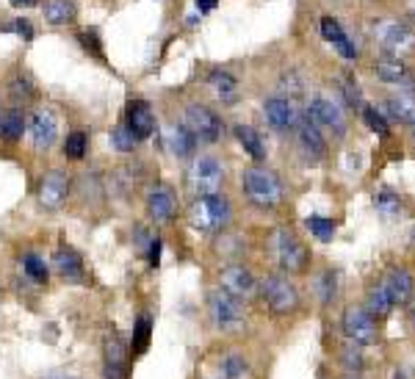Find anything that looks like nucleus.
<instances>
[{
	"instance_id": "nucleus-22",
	"label": "nucleus",
	"mask_w": 415,
	"mask_h": 379,
	"mask_svg": "<svg viewBox=\"0 0 415 379\" xmlns=\"http://www.w3.org/2000/svg\"><path fill=\"white\" fill-rule=\"evenodd\" d=\"M166 144H169V152L175 158H183V161L197 152V139L185 125H172L169 133H166Z\"/></svg>"
},
{
	"instance_id": "nucleus-16",
	"label": "nucleus",
	"mask_w": 415,
	"mask_h": 379,
	"mask_svg": "<svg viewBox=\"0 0 415 379\" xmlns=\"http://www.w3.org/2000/svg\"><path fill=\"white\" fill-rule=\"evenodd\" d=\"M385 291L390 293V299H393V305H410L415 296V277L407 272V269H393V272H388V277H385Z\"/></svg>"
},
{
	"instance_id": "nucleus-32",
	"label": "nucleus",
	"mask_w": 415,
	"mask_h": 379,
	"mask_svg": "<svg viewBox=\"0 0 415 379\" xmlns=\"http://www.w3.org/2000/svg\"><path fill=\"white\" fill-rule=\"evenodd\" d=\"M86 149H89V136H86V131H75V133L67 136V142H64V155H67L70 161H81V158L86 155Z\"/></svg>"
},
{
	"instance_id": "nucleus-30",
	"label": "nucleus",
	"mask_w": 415,
	"mask_h": 379,
	"mask_svg": "<svg viewBox=\"0 0 415 379\" xmlns=\"http://www.w3.org/2000/svg\"><path fill=\"white\" fill-rule=\"evenodd\" d=\"M222 377L225 379H249L252 377V368L246 363V357L241 352H230L222 357Z\"/></svg>"
},
{
	"instance_id": "nucleus-15",
	"label": "nucleus",
	"mask_w": 415,
	"mask_h": 379,
	"mask_svg": "<svg viewBox=\"0 0 415 379\" xmlns=\"http://www.w3.org/2000/svg\"><path fill=\"white\" fill-rule=\"evenodd\" d=\"M296 131H299V147H302V152L308 158H313V161H322L324 155H327V142H324L322 136V128L305 114V117H299Z\"/></svg>"
},
{
	"instance_id": "nucleus-49",
	"label": "nucleus",
	"mask_w": 415,
	"mask_h": 379,
	"mask_svg": "<svg viewBox=\"0 0 415 379\" xmlns=\"http://www.w3.org/2000/svg\"><path fill=\"white\" fill-rule=\"evenodd\" d=\"M413 327H415V307H413Z\"/></svg>"
},
{
	"instance_id": "nucleus-31",
	"label": "nucleus",
	"mask_w": 415,
	"mask_h": 379,
	"mask_svg": "<svg viewBox=\"0 0 415 379\" xmlns=\"http://www.w3.org/2000/svg\"><path fill=\"white\" fill-rule=\"evenodd\" d=\"M374 205H376V211H379L385 219H393V216L402 211V197H399L396 191L382 189V191H376V197H374Z\"/></svg>"
},
{
	"instance_id": "nucleus-25",
	"label": "nucleus",
	"mask_w": 415,
	"mask_h": 379,
	"mask_svg": "<svg viewBox=\"0 0 415 379\" xmlns=\"http://www.w3.org/2000/svg\"><path fill=\"white\" fill-rule=\"evenodd\" d=\"M385 111L402 122V125H415V97L413 95H399L385 100Z\"/></svg>"
},
{
	"instance_id": "nucleus-9",
	"label": "nucleus",
	"mask_w": 415,
	"mask_h": 379,
	"mask_svg": "<svg viewBox=\"0 0 415 379\" xmlns=\"http://www.w3.org/2000/svg\"><path fill=\"white\" fill-rule=\"evenodd\" d=\"M131 366V354L125 340L117 332H108L103 338V377L105 379H125Z\"/></svg>"
},
{
	"instance_id": "nucleus-19",
	"label": "nucleus",
	"mask_w": 415,
	"mask_h": 379,
	"mask_svg": "<svg viewBox=\"0 0 415 379\" xmlns=\"http://www.w3.org/2000/svg\"><path fill=\"white\" fill-rule=\"evenodd\" d=\"M55 133H58V122H55V114L53 111H37L34 119H31V139L39 149H47L50 144L55 142Z\"/></svg>"
},
{
	"instance_id": "nucleus-8",
	"label": "nucleus",
	"mask_w": 415,
	"mask_h": 379,
	"mask_svg": "<svg viewBox=\"0 0 415 379\" xmlns=\"http://www.w3.org/2000/svg\"><path fill=\"white\" fill-rule=\"evenodd\" d=\"M185 128L194 133L197 142L213 144L222 139V119L216 117V111L197 105V102L185 108Z\"/></svg>"
},
{
	"instance_id": "nucleus-37",
	"label": "nucleus",
	"mask_w": 415,
	"mask_h": 379,
	"mask_svg": "<svg viewBox=\"0 0 415 379\" xmlns=\"http://www.w3.org/2000/svg\"><path fill=\"white\" fill-rule=\"evenodd\" d=\"M111 144H114V149H119V152H133V147L138 144V139L131 133L128 125H119V128H114V133H111Z\"/></svg>"
},
{
	"instance_id": "nucleus-36",
	"label": "nucleus",
	"mask_w": 415,
	"mask_h": 379,
	"mask_svg": "<svg viewBox=\"0 0 415 379\" xmlns=\"http://www.w3.org/2000/svg\"><path fill=\"white\" fill-rule=\"evenodd\" d=\"M150 332H152V324H150V319L147 316H141L136 324V330H133V357L138 354H144L147 352V346H150Z\"/></svg>"
},
{
	"instance_id": "nucleus-10",
	"label": "nucleus",
	"mask_w": 415,
	"mask_h": 379,
	"mask_svg": "<svg viewBox=\"0 0 415 379\" xmlns=\"http://www.w3.org/2000/svg\"><path fill=\"white\" fill-rule=\"evenodd\" d=\"M191 186L199 194H216L225 183V166L213 155H199L191 164Z\"/></svg>"
},
{
	"instance_id": "nucleus-14",
	"label": "nucleus",
	"mask_w": 415,
	"mask_h": 379,
	"mask_svg": "<svg viewBox=\"0 0 415 379\" xmlns=\"http://www.w3.org/2000/svg\"><path fill=\"white\" fill-rule=\"evenodd\" d=\"M222 288L228 293H232L235 299H241V302H246V299H252L258 293V283H255L252 272L238 266V263H232L222 272Z\"/></svg>"
},
{
	"instance_id": "nucleus-18",
	"label": "nucleus",
	"mask_w": 415,
	"mask_h": 379,
	"mask_svg": "<svg viewBox=\"0 0 415 379\" xmlns=\"http://www.w3.org/2000/svg\"><path fill=\"white\" fill-rule=\"evenodd\" d=\"M128 128H131V133L136 136L138 142H144V139H150L155 133V114H152V108L147 102L136 100V102L128 105Z\"/></svg>"
},
{
	"instance_id": "nucleus-26",
	"label": "nucleus",
	"mask_w": 415,
	"mask_h": 379,
	"mask_svg": "<svg viewBox=\"0 0 415 379\" xmlns=\"http://www.w3.org/2000/svg\"><path fill=\"white\" fill-rule=\"evenodd\" d=\"M25 133V114L20 108H11L0 117V139L3 142H20Z\"/></svg>"
},
{
	"instance_id": "nucleus-3",
	"label": "nucleus",
	"mask_w": 415,
	"mask_h": 379,
	"mask_svg": "<svg viewBox=\"0 0 415 379\" xmlns=\"http://www.w3.org/2000/svg\"><path fill=\"white\" fill-rule=\"evenodd\" d=\"M371 34L379 42V48L388 55H410L415 53V31L407 22H396V20H374L371 22Z\"/></svg>"
},
{
	"instance_id": "nucleus-48",
	"label": "nucleus",
	"mask_w": 415,
	"mask_h": 379,
	"mask_svg": "<svg viewBox=\"0 0 415 379\" xmlns=\"http://www.w3.org/2000/svg\"><path fill=\"white\" fill-rule=\"evenodd\" d=\"M343 379H360V377H357V374H346Z\"/></svg>"
},
{
	"instance_id": "nucleus-7",
	"label": "nucleus",
	"mask_w": 415,
	"mask_h": 379,
	"mask_svg": "<svg viewBox=\"0 0 415 379\" xmlns=\"http://www.w3.org/2000/svg\"><path fill=\"white\" fill-rule=\"evenodd\" d=\"M341 327H343V335H346L352 343L369 346V343H376V340H379L376 319L371 316L366 307H349V310H343Z\"/></svg>"
},
{
	"instance_id": "nucleus-44",
	"label": "nucleus",
	"mask_w": 415,
	"mask_h": 379,
	"mask_svg": "<svg viewBox=\"0 0 415 379\" xmlns=\"http://www.w3.org/2000/svg\"><path fill=\"white\" fill-rule=\"evenodd\" d=\"M14 31H17L20 36H25V39H31V36H34V31H31V22H28V20H14Z\"/></svg>"
},
{
	"instance_id": "nucleus-6",
	"label": "nucleus",
	"mask_w": 415,
	"mask_h": 379,
	"mask_svg": "<svg viewBox=\"0 0 415 379\" xmlns=\"http://www.w3.org/2000/svg\"><path fill=\"white\" fill-rule=\"evenodd\" d=\"M261 291H263V299H266V305L275 310L277 316L294 313V310L299 307V291H296V285L291 283L288 277L272 274V277H266V280H263Z\"/></svg>"
},
{
	"instance_id": "nucleus-24",
	"label": "nucleus",
	"mask_w": 415,
	"mask_h": 379,
	"mask_svg": "<svg viewBox=\"0 0 415 379\" xmlns=\"http://www.w3.org/2000/svg\"><path fill=\"white\" fill-rule=\"evenodd\" d=\"M376 78L382 84H407L410 75H407V67L402 64V58L396 55H385L376 61Z\"/></svg>"
},
{
	"instance_id": "nucleus-42",
	"label": "nucleus",
	"mask_w": 415,
	"mask_h": 379,
	"mask_svg": "<svg viewBox=\"0 0 415 379\" xmlns=\"http://www.w3.org/2000/svg\"><path fill=\"white\" fill-rule=\"evenodd\" d=\"M81 42H84V48H86V50H92L97 58H103V50H100V42H97L94 31H92V34H81Z\"/></svg>"
},
{
	"instance_id": "nucleus-38",
	"label": "nucleus",
	"mask_w": 415,
	"mask_h": 379,
	"mask_svg": "<svg viewBox=\"0 0 415 379\" xmlns=\"http://www.w3.org/2000/svg\"><path fill=\"white\" fill-rule=\"evenodd\" d=\"M363 119H366V125H369L374 133H379V136H388L390 133V125H388V119L376 111V108H371V105H363Z\"/></svg>"
},
{
	"instance_id": "nucleus-1",
	"label": "nucleus",
	"mask_w": 415,
	"mask_h": 379,
	"mask_svg": "<svg viewBox=\"0 0 415 379\" xmlns=\"http://www.w3.org/2000/svg\"><path fill=\"white\" fill-rule=\"evenodd\" d=\"M241 186H244V194L249 197V202L263 208V211H272V208H277L282 202V183H279L277 172L266 169V166L244 169Z\"/></svg>"
},
{
	"instance_id": "nucleus-2",
	"label": "nucleus",
	"mask_w": 415,
	"mask_h": 379,
	"mask_svg": "<svg viewBox=\"0 0 415 379\" xmlns=\"http://www.w3.org/2000/svg\"><path fill=\"white\" fill-rule=\"evenodd\" d=\"M188 219L197 230L202 233H213V230H222L228 222L232 219V208L230 199L225 194H199L191 208H188Z\"/></svg>"
},
{
	"instance_id": "nucleus-20",
	"label": "nucleus",
	"mask_w": 415,
	"mask_h": 379,
	"mask_svg": "<svg viewBox=\"0 0 415 379\" xmlns=\"http://www.w3.org/2000/svg\"><path fill=\"white\" fill-rule=\"evenodd\" d=\"M322 36L327 39V42H332L335 45V50L343 55V58H357V48L352 45V39L346 36V31L341 28V22L335 20V17H324L322 20Z\"/></svg>"
},
{
	"instance_id": "nucleus-12",
	"label": "nucleus",
	"mask_w": 415,
	"mask_h": 379,
	"mask_svg": "<svg viewBox=\"0 0 415 379\" xmlns=\"http://www.w3.org/2000/svg\"><path fill=\"white\" fill-rule=\"evenodd\" d=\"M67 194H70V175L61 169H53L39 183V205L45 211H58L64 205Z\"/></svg>"
},
{
	"instance_id": "nucleus-11",
	"label": "nucleus",
	"mask_w": 415,
	"mask_h": 379,
	"mask_svg": "<svg viewBox=\"0 0 415 379\" xmlns=\"http://www.w3.org/2000/svg\"><path fill=\"white\" fill-rule=\"evenodd\" d=\"M308 117L319 125V128H327L332 131L338 139L346 136V114L341 111L338 102H332L329 97H313L310 105H308Z\"/></svg>"
},
{
	"instance_id": "nucleus-21",
	"label": "nucleus",
	"mask_w": 415,
	"mask_h": 379,
	"mask_svg": "<svg viewBox=\"0 0 415 379\" xmlns=\"http://www.w3.org/2000/svg\"><path fill=\"white\" fill-rule=\"evenodd\" d=\"M53 266H55V272H58L64 280H81V277H84V260H81V255H78L75 249H70V246H61V249L53 255Z\"/></svg>"
},
{
	"instance_id": "nucleus-23",
	"label": "nucleus",
	"mask_w": 415,
	"mask_h": 379,
	"mask_svg": "<svg viewBox=\"0 0 415 379\" xmlns=\"http://www.w3.org/2000/svg\"><path fill=\"white\" fill-rule=\"evenodd\" d=\"M235 139L238 144L246 149V155L252 158V161H266V144L261 139V133L255 131V128H249V125H235Z\"/></svg>"
},
{
	"instance_id": "nucleus-40",
	"label": "nucleus",
	"mask_w": 415,
	"mask_h": 379,
	"mask_svg": "<svg viewBox=\"0 0 415 379\" xmlns=\"http://www.w3.org/2000/svg\"><path fill=\"white\" fill-rule=\"evenodd\" d=\"M319 296H322L324 305H329L335 299V274L332 272H327L322 280H319Z\"/></svg>"
},
{
	"instance_id": "nucleus-35",
	"label": "nucleus",
	"mask_w": 415,
	"mask_h": 379,
	"mask_svg": "<svg viewBox=\"0 0 415 379\" xmlns=\"http://www.w3.org/2000/svg\"><path fill=\"white\" fill-rule=\"evenodd\" d=\"M341 360H343V366L349 368V374H360L363 366H366V357H363V352H360V343H349V346H343Z\"/></svg>"
},
{
	"instance_id": "nucleus-41",
	"label": "nucleus",
	"mask_w": 415,
	"mask_h": 379,
	"mask_svg": "<svg viewBox=\"0 0 415 379\" xmlns=\"http://www.w3.org/2000/svg\"><path fill=\"white\" fill-rule=\"evenodd\" d=\"M34 95V89H31V81H25V78H17L14 84H11V97L14 100H31Z\"/></svg>"
},
{
	"instance_id": "nucleus-34",
	"label": "nucleus",
	"mask_w": 415,
	"mask_h": 379,
	"mask_svg": "<svg viewBox=\"0 0 415 379\" xmlns=\"http://www.w3.org/2000/svg\"><path fill=\"white\" fill-rule=\"evenodd\" d=\"M22 269H25V274L34 280V283H47V277H50V272H47L45 260L39 258V255H34V252H28L25 258H22Z\"/></svg>"
},
{
	"instance_id": "nucleus-47",
	"label": "nucleus",
	"mask_w": 415,
	"mask_h": 379,
	"mask_svg": "<svg viewBox=\"0 0 415 379\" xmlns=\"http://www.w3.org/2000/svg\"><path fill=\"white\" fill-rule=\"evenodd\" d=\"M34 3H39V0H11V6H34Z\"/></svg>"
},
{
	"instance_id": "nucleus-50",
	"label": "nucleus",
	"mask_w": 415,
	"mask_h": 379,
	"mask_svg": "<svg viewBox=\"0 0 415 379\" xmlns=\"http://www.w3.org/2000/svg\"><path fill=\"white\" fill-rule=\"evenodd\" d=\"M413 136H415V125H413Z\"/></svg>"
},
{
	"instance_id": "nucleus-27",
	"label": "nucleus",
	"mask_w": 415,
	"mask_h": 379,
	"mask_svg": "<svg viewBox=\"0 0 415 379\" xmlns=\"http://www.w3.org/2000/svg\"><path fill=\"white\" fill-rule=\"evenodd\" d=\"M396 305H393V299H390V293L385 291V285H374L369 291V296H366V310H369L374 319H385V316H390V310H393Z\"/></svg>"
},
{
	"instance_id": "nucleus-5",
	"label": "nucleus",
	"mask_w": 415,
	"mask_h": 379,
	"mask_svg": "<svg viewBox=\"0 0 415 379\" xmlns=\"http://www.w3.org/2000/svg\"><path fill=\"white\" fill-rule=\"evenodd\" d=\"M275 249H277V260H279V266H282L285 272H291V274H302V272L308 269V263H310V252H308V246L294 236L291 230H285V227L277 230Z\"/></svg>"
},
{
	"instance_id": "nucleus-33",
	"label": "nucleus",
	"mask_w": 415,
	"mask_h": 379,
	"mask_svg": "<svg viewBox=\"0 0 415 379\" xmlns=\"http://www.w3.org/2000/svg\"><path fill=\"white\" fill-rule=\"evenodd\" d=\"M305 227L319 238V241H324V244L332 241V236H335V222L327 219V216H308V219H305Z\"/></svg>"
},
{
	"instance_id": "nucleus-43",
	"label": "nucleus",
	"mask_w": 415,
	"mask_h": 379,
	"mask_svg": "<svg viewBox=\"0 0 415 379\" xmlns=\"http://www.w3.org/2000/svg\"><path fill=\"white\" fill-rule=\"evenodd\" d=\"M150 263H152V266L161 263V238H152V241H150Z\"/></svg>"
},
{
	"instance_id": "nucleus-4",
	"label": "nucleus",
	"mask_w": 415,
	"mask_h": 379,
	"mask_svg": "<svg viewBox=\"0 0 415 379\" xmlns=\"http://www.w3.org/2000/svg\"><path fill=\"white\" fill-rule=\"evenodd\" d=\"M208 310L216 321V327L225 332H238L244 327V302L228 293L225 288L213 291L208 296Z\"/></svg>"
},
{
	"instance_id": "nucleus-13",
	"label": "nucleus",
	"mask_w": 415,
	"mask_h": 379,
	"mask_svg": "<svg viewBox=\"0 0 415 379\" xmlns=\"http://www.w3.org/2000/svg\"><path fill=\"white\" fill-rule=\"evenodd\" d=\"M263 114H266V122L275 128V131H291L299 125V111L294 105V100L288 97H269L263 102Z\"/></svg>"
},
{
	"instance_id": "nucleus-28",
	"label": "nucleus",
	"mask_w": 415,
	"mask_h": 379,
	"mask_svg": "<svg viewBox=\"0 0 415 379\" xmlns=\"http://www.w3.org/2000/svg\"><path fill=\"white\" fill-rule=\"evenodd\" d=\"M208 84H211V89L216 95L222 97V102H232L238 97V81L232 78L230 72H225V69H213L208 75Z\"/></svg>"
},
{
	"instance_id": "nucleus-39",
	"label": "nucleus",
	"mask_w": 415,
	"mask_h": 379,
	"mask_svg": "<svg viewBox=\"0 0 415 379\" xmlns=\"http://www.w3.org/2000/svg\"><path fill=\"white\" fill-rule=\"evenodd\" d=\"M343 97H346V105H349V108H360V111H363V105H366V102H363V92H360V86H357L352 78L343 81Z\"/></svg>"
},
{
	"instance_id": "nucleus-17",
	"label": "nucleus",
	"mask_w": 415,
	"mask_h": 379,
	"mask_svg": "<svg viewBox=\"0 0 415 379\" xmlns=\"http://www.w3.org/2000/svg\"><path fill=\"white\" fill-rule=\"evenodd\" d=\"M147 213L152 222H169L175 216V191L169 186H155L147 194Z\"/></svg>"
},
{
	"instance_id": "nucleus-29",
	"label": "nucleus",
	"mask_w": 415,
	"mask_h": 379,
	"mask_svg": "<svg viewBox=\"0 0 415 379\" xmlns=\"http://www.w3.org/2000/svg\"><path fill=\"white\" fill-rule=\"evenodd\" d=\"M75 14H78V8L72 0H50L45 6V20L50 25H67L75 20Z\"/></svg>"
},
{
	"instance_id": "nucleus-46",
	"label": "nucleus",
	"mask_w": 415,
	"mask_h": 379,
	"mask_svg": "<svg viewBox=\"0 0 415 379\" xmlns=\"http://www.w3.org/2000/svg\"><path fill=\"white\" fill-rule=\"evenodd\" d=\"M42 379H78V377H72V374H67V371H58V374H47V377Z\"/></svg>"
},
{
	"instance_id": "nucleus-45",
	"label": "nucleus",
	"mask_w": 415,
	"mask_h": 379,
	"mask_svg": "<svg viewBox=\"0 0 415 379\" xmlns=\"http://www.w3.org/2000/svg\"><path fill=\"white\" fill-rule=\"evenodd\" d=\"M216 3H219V0H197V11H202V14H205V11H213Z\"/></svg>"
}]
</instances>
